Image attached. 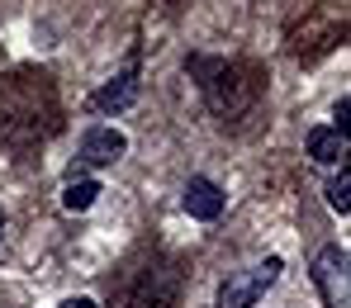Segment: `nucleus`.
<instances>
[{"label": "nucleus", "instance_id": "obj_9", "mask_svg": "<svg viewBox=\"0 0 351 308\" xmlns=\"http://www.w3.org/2000/svg\"><path fill=\"white\" fill-rule=\"evenodd\" d=\"M308 157L318 162V166H337L342 157H347V138L337 133V128H308Z\"/></svg>", "mask_w": 351, "mask_h": 308}, {"label": "nucleus", "instance_id": "obj_6", "mask_svg": "<svg viewBox=\"0 0 351 308\" xmlns=\"http://www.w3.org/2000/svg\"><path fill=\"white\" fill-rule=\"evenodd\" d=\"M123 152H128V138L119 128H110V123H100V128H86L81 133L76 162L81 166H114V162H123Z\"/></svg>", "mask_w": 351, "mask_h": 308}, {"label": "nucleus", "instance_id": "obj_4", "mask_svg": "<svg viewBox=\"0 0 351 308\" xmlns=\"http://www.w3.org/2000/svg\"><path fill=\"white\" fill-rule=\"evenodd\" d=\"M280 270H285V261H280V256H266L261 266L228 275V280L219 285V308H252L276 280H280Z\"/></svg>", "mask_w": 351, "mask_h": 308}, {"label": "nucleus", "instance_id": "obj_3", "mask_svg": "<svg viewBox=\"0 0 351 308\" xmlns=\"http://www.w3.org/2000/svg\"><path fill=\"white\" fill-rule=\"evenodd\" d=\"M176 290H180V275L171 261H147V266L123 270L114 290V308H171Z\"/></svg>", "mask_w": 351, "mask_h": 308}, {"label": "nucleus", "instance_id": "obj_5", "mask_svg": "<svg viewBox=\"0 0 351 308\" xmlns=\"http://www.w3.org/2000/svg\"><path fill=\"white\" fill-rule=\"evenodd\" d=\"M347 246H323L313 261V285L323 290L328 308H351V290H347Z\"/></svg>", "mask_w": 351, "mask_h": 308}, {"label": "nucleus", "instance_id": "obj_8", "mask_svg": "<svg viewBox=\"0 0 351 308\" xmlns=\"http://www.w3.org/2000/svg\"><path fill=\"white\" fill-rule=\"evenodd\" d=\"M133 100H138V62H128L114 81H105V86L90 95V110H100V114H123Z\"/></svg>", "mask_w": 351, "mask_h": 308}, {"label": "nucleus", "instance_id": "obj_13", "mask_svg": "<svg viewBox=\"0 0 351 308\" xmlns=\"http://www.w3.org/2000/svg\"><path fill=\"white\" fill-rule=\"evenodd\" d=\"M58 308H100V304H95V299H86V294H76V299H62Z\"/></svg>", "mask_w": 351, "mask_h": 308}, {"label": "nucleus", "instance_id": "obj_11", "mask_svg": "<svg viewBox=\"0 0 351 308\" xmlns=\"http://www.w3.org/2000/svg\"><path fill=\"white\" fill-rule=\"evenodd\" d=\"M328 204H332L337 214H347V209H351V171H347V166H342V176L328 181Z\"/></svg>", "mask_w": 351, "mask_h": 308}, {"label": "nucleus", "instance_id": "obj_10", "mask_svg": "<svg viewBox=\"0 0 351 308\" xmlns=\"http://www.w3.org/2000/svg\"><path fill=\"white\" fill-rule=\"evenodd\" d=\"M95 199H100V181L95 176H71L62 185V209H71V214H86Z\"/></svg>", "mask_w": 351, "mask_h": 308}, {"label": "nucleus", "instance_id": "obj_14", "mask_svg": "<svg viewBox=\"0 0 351 308\" xmlns=\"http://www.w3.org/2000/svg\"><path fill=\"white\" fill-rule=\"evenodd\" d=\"M0 233H5V214H0Z\"/></svg>", "mask_w": 351, "mask_h": 308}, {"label": "nucleus", "instance_id": "obj_1", "mask_svg": "<svg viewBox=\"0 0 351 308\" xmlns=\"http://www.w3.org/2000/svg\"><path fill=\"white\" fill-rule=\"evenodd\" d=\"M62 123V100L48 71H10L0 81V142L14 152L43 147Z\"/></svg>", "mask_w": 351, "mask_h": 308}, {"label": "nucleus", "instance_id": "obj_2", "mask_svg": "<svg viewBox=\"0 0 351 308\" xmlns=\"http://www.w3.org/2000/svg\"><path fill=\"white\" fill-rule=\"evenodd\" d=\"M190 71L199 76V90L209 100V110L223 123L247 119L261 110L266 95V71L256 62H219V57H190Z\"/></svg>", "mask_w": 351, "mask_h": 308}, {"label": "nucleus", "instance_id": "obj_7", "mask_svg": "<svg viewBox=\"0 0 351 308\" xmlns=\"http://www.w3.org/2000/svg\"><path fill=\"white\" fill-rule=\"evenodd\" d=\"M185 214L190 218H199V223H214V218H223V204H228V194L219 190V185L209 181V176H190L185 181Z\"/></svg>", "mask_w": 351, "mask_h": 308}, {"label": "nucleus", "instance_id": "obj_12", "mask_svg": "<svg viewBox=\"0 0 351 308\" xmlns=\"http://www.w3.org/2000/svg\"><path fill=\"white\" fill-rule=\"evenodd\" d=\"M347 114H351V100H347V95H342V100L332 105V119H337V133H342V138H347V133H351V119H347Z\"/></svg>", "mask_w": 351, "mask_h": 308}]
</instances>
